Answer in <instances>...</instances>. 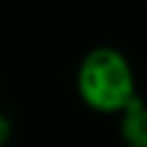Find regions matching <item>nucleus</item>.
<instances>
[{
  "label": "nucleus",
  "instance_id": "1",
  "mask_svg": "<svg viewBox=\"0 0 147 147\" xmlns=\"http://www.w3.org/2000/svg\"><path fill=\"white\" fill-rule=\"evenodd\" d=\"M74 85L78 99L101 115H119L122 108L140 94L129 55L108 44L92 46L80 57Z\"/></svg>",
  "mask_w": 147,
  "mask_h": 147
},
{
  "label": "nucleus",
  "instance_id": "2",
  "mask_svg": "<svg viewBox=\"0 0 147 147\" xmlns=\"http://www.w3.org/2000/svg\"><path fill=\"white\" fill-rule=\"evenodd\" d=\"M119 117V140L124 147H147V101L138 94L131 99Z\"/></svg>",
  "mask_w": 147,
  "mask_h": 147
},
{
  "label": "nucleus",
  "instance_id": "3",
  "mask_svg": "<svg viewBox=\"0 0 147 147\" xmlns=\"http://www.w3.org/2000/svg\"><path fill=\"white\" fill-rule=\"evenodd\" d=\"M11 136H14V122L7 113L0 110V147H7Z\"/></svg>",
  "mask_w": 147,
  "mask_h": 147
}]
</instances>
